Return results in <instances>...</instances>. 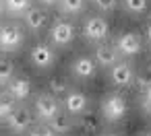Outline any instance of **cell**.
Masks as SVG:
<instances>
[{"instance_id": "obj_8", "label": "cell", "mask_w": 151, "mask_h": 136, "mask_svg": "<svg viewBox=\"0 0 151 136\" xmlns=\"http://www.w3.org/2000/svg\"><path fill=\"white\" fill-rule=\"evenodd\" d=\"M29 58H31V62H33L37 68H50V66L56 62V52H54V48H52L50 43L37 41V43L31 48Z\"/></svg>"}, {"instance_id": "obj_1", "label": "cell", "mask_w": 151, "mask_h": 136, "mask_svg": "<svg viewBox=\"0 0 151 136\" xmlns=\"http://www.w3.org/2000/svg\"><path fill=\"white\" fill-rule=\"evenodd\" d=\"M99 109H101V115H104L106 122H120L126 115V111H128V103H126L122 93L112 91V93H108L101 99V107Z\"/></svg>"}, {"instance_id": "obj_13", "label": "cell", "mask_w": 151, "mask_h": 136, "mask_svg": "<svg viewBox=\"0 0 151 136\" xmlns=\"http://www.w3.org/2000/svg\"><path fill=\"white\" fill-rule=\"evenodd\" d=\"M6 91L17 99V103H19V101H25V99H29V95H31V80H29L27 76H13Z\"/></svg>"}, {"instance_id": "obj_6", "label": "cell", "mask_w": 151, "mask_h": 136, "mask_svg": "<svg viewBox=\"0 0 151 136\" xmlns=\"http://www.w3.org/2000/svg\"><path fill=\"white\" fill-rule=\"evenodd\" d=\"M50 39L56 46H68L75 39V23L70 19H56L50 27Z\"/></svg>"}, {"instance_id": "obj_18", "label": "cell", "mask_w": 151, "mask_h": 136, "mask_svg": "<svg viewBox=\"0 0 151 136\" xmlns=\"http://www.w3.org/2000/svg\"><path fill=\"white\" fill-rule=\"evenodd\" d=\"M17 107V99L9 93V91H2L0 93V120H6L9 113Z\"/></svg>"}, {"instance_id": "obj_3", "label": "cell", "mask_w": 151, "mask_h": 136, "mask_svg": "<svg viewBox=\"0 0 151 136\" xmlns=\"http://www.w3.org/2000/svg\"><path fill=\"white\" fill-rule=\"evenodd\" d=\"M108 33H110V23L106 17L101 15H91L85 19L83 23V35L89 39V41H97V43H104L108 39Z\"/></svg>"}, {"instance_id": "obj_29", "label": "cell", "mask_w": 151, "mask_h": 136, "mask_svg": "<svg viewBox=\"0 0 151 136\" xmlns=\"http://www.w3.org/2000/svg\"><path fill=\"white\" fill-rule=\"evenodd\" d=\"M101 136H120V134H116V132H106V134H101Z\"/></svg>"}, {"instance_id": "obj_2", "label": "cell", "mask_w": 151, "mask_h": 136, "mask_svg": "<svg viewBox=\"0 0 151 136\" xmlns=\"http://www.w3.org/2000/svg\"><path fill=\"white\" fill-rule=\"evenodd\" d=\"M25 39V31L19 23H4L0 25V50L2 52H15L21 48Z\"/></svg>"}, {"instance_id": "obj_23", "label": "cell", "mask_w": 151, "mask_h": 136, "mask_svg": "<svg viewBox=\"0 0 151 136\" xmlns=\"http://www.w3.org/2000/svg\"><path fill=\"white\" fill-rule=\"evenodd\" d=\"M134 83H137V87H139L141 91L149 89V87H151V66H149V68H143L139 74H134Z\"/></svg>"}, {"instance_id": "obj_31", "label": "cell", "mask_w": 151, "mask_h": 136, "mask_svg": "<svg viewBox=\"0 0 151 136\" xmlns=\"http://www.w3.org/2000/svg\"><path fill=\"white\" fill-rule=\"evenodd\" d=\"M141 136H151V132H145V134H141Z\"/></svg>"}, {"instance_id": "obj_21", "label": "cell", "mask_w": 151, "mask_h": 136, "mask_svg": "<svg viewBox=\"0 0 151 136\" xmlns=\"http://www.w3.org/2000/svg\"><path fill=\"white\" fill-rule=\"evenodd\" d=\"M58 4L64 15H79L85 9V0H60Z\"/></svg>"}, {"instance_id": "obj_20", "label": "cell", "mask_w": 151, "mask_h": 136, "mask_svg": "<svg viewBox=\"0 0 151 136\" xmlns=\"http://www.w3.org/2000/svg\"><path fill=\"white\" fill-rule=\"evenodd\" d=\"M15 76V64L9 58H0V85H9Z\"/></svg>"}, {"instance_id": "obj_11", "label": "cell", "mask_w": 151, "mask_h": 136, "mask_svg": "<svg viewBox=\"0 0 151 136\" xmlns=\"http://www.w3.org/2000/svg\"><path fill=\"white\" fill-rule=\"evenodd\" d=\"M95 62L99 64V66H104V68H112L114 64H118L120 62V54H118V50L114 48V43H108V41H104V43H97V48H95Z\"/></svg>"}, {"instance_id": "obj_25", "label": "cell", "mask_w": 151, "mask_h": 136, "mask_svg": "<svg viewBox=\"0 0 151 136\" xmlns=\"http://www.w3.org/2000/svg\"><path fill=\"white\" fill-rule=\"evenodd\" d=\"M95 6L104 13H112L118 6V0H95Z\"/></svg>"}, {"instance_id": "obj_28", "label": "cell", "mask_w": 151, "mask_h": 136, "mask_svg": "<svg viewBox=\"0 0 151 136\" xmlns=\"http://www.w3.org/2000/svg\"><path fill=\"white\" fill-rule=\"evenodd\" d=\"M147 37H149V41H151V23L147 25Z\"/></svg>"}, {"instance_id": "obj_16", "label": "cell", "mask_w": 151, "mask_h": 136, "mask_svg": "<svg viewBox=\"0 0 151 136\" xmlns=\"http://www.w3.org/2000/svg\"><path fill=\"white\" fill-rule=\"evenodd\" d=\"M31 6H33V0H4V9H6V13L13 15V17L25 15Z\"/></svg>"}, {"instance_id": "obj_30", "label": "cell", "mask_w": 151, "mask_h": 136, "mask_svg": "<svg viewBox=\"0 0 151 136\" xmlns=\"http://www.w3.org/2000/svg\"><path fill=\"white\" fill-rule=\"evenodd\" d=\"M4 11V0H0V13Z\"/></svg>"}, {"instance_id": "obj_14", "label": "cell", "mask_w": 151, "mask_h": 136, "mask_svg": "<svg viewBox=\"0 0 151 136\" xmlns=\"http://www.w3.org/2000/svg\"><path fill=\"white\" fill-rule=\"evenodd\" d=\"M48 23V15L42 6H31L27 13H25V25L31 29V31H40L44 29Z\"/></svg>"}, {"instance_id": "obj_4", "label": "cell", "mask_w": 151, "mask_h": 136, "mask_svg": "<svg viewBox=\"0 0 151 136\" xmlns=\"http://www.w3.org/2000/svg\"><path fill=\"white\" fill-rule=\"evenodd\" d=\"M33 109L40 122H50L60 111V103L52 93H40L33 101Z\"/></svg>"}, {"instance_id": "obj_17", "label": "cell", "mask_w": 151, "mask_h": 136, "mask_svg": "<svg viewBox=\"0 0 151 136\" xmlns=\"http://www.w3.org/2000/svg\"><path fill=\"white\" fill-rule=\"evenodd\" d=\"M68 91H70V87H68V80H66L64 76H52V78L48 80V93H52L54 97L66 95Z\"/></svg>"}, {"instance_id": "obj_12", "label": "cell", "mask_w": 151, "mask_h": 136, "mask_svg": "<svg viewBox=\"0 0 151 136\" xmlns=\"http://www.w3.org/2000/svg\"><path fill=\"white\" fill-rule=\"evenodd\" d=\"M110 80L116 85V87H128V85H132V80H134V70H132V66L128 64V62H118V64H114L112 68H110Z\"/></svg>"}, {"instance_id": "obj_19", "label": "cell", "mask_w": 151, "mask_h": 136, "mask_svg": "<svg viewBox=\"0 0 151 136\" xmlns=\"http://www.w3.org/2000/svg\"><path fill=\"white\" fill-rule=\"evenodd\" d=\"M77 122H79V126H81L85 132H95L97 126H99V120H97V115H95L93 111H85V113H81Z\"/></svg>"}, {"instance_id": "obj_7", "label": "cell", "mask_w": 151, "mask_h": 136, "mask_svg": "<svg viewBox=\"0 0 151 136\" xmlns=\"http://www.w3.org/2000/svg\"><path fill=\"white\" fill-rule=\"evenodd\" d=\"M4 122H6V128L11 132L21 134V132H27L33 126V115H31V111L27 107H15Z\"/></svg>"}, {"instance_id": "obj_27", "label": "cell", "mask_w": 151, "mask_h": 136, "mask_svg": "<svg viewBox=\"0 0 151 136\" xmlns=\"http://www.w3.org/2000/svg\"><path fill=\"white\" fill-rule=\"evenodd\" d=\"M40 2L44 4V6H54V4H58L60 0H40Z\"/></svg>"}, {"instance_id": "obj_10", "label": "cell", "mask_w": 151, "mask_h": 136, "mask_svg": "<svg viewBox=\"0 0 151 136\" xmlns=\"http://www.w3.org/2000/svg\"><path fill=\"white\" fill-rule=\"evenodd\" d=\"M70 70H73V74H75L77 78H93L95 72H97V62H95L93 56L83 54V56H77V58L73 60Z\"/></svg>"}, {"instance_id": "obj_5", "label": "cell", "mask_w": 151, "mask_h": 136, "mask_svg": "<svg viewBox=\"0 0 151 136\" xmlns=\"http://www.w3.org/2000/svg\"><path fill=\"white\" fill-rule=\"evenodd\" d=\"M114 48L118 50L120 56H137L143 50V39L137 31H122L116 37Z\"/></svg>"}, {"instance_id": "obj_22", "label": "cell", "mask_w": 151, "mask_h": 136, "mask_svg": "<svg viewBox=\"0 0 151 136\" xmlns=\"http://www.w3.org/2000/svg\"><path fill=\"white\" fill-rule=\"evenodd\" d=\"M124 11L132 13V15H141L147 11V0H122Z\"/></svg>"}, {"instance_id": "obj_24", "label": "cell", "mask_w": 151, "mask_h": 136, "mask_svg": "<svg viewBox=\"0 0 151 136\" xmlns=\"http://www.w3.org/2000/svg\"><path fill=\"white\" fill-rule=\"evenodd\" d=\"M29 136H56V134L52 132V128L46 122H40V124H33L29 128Z\"/></svg>"}, {"instance_id": "obj_26", "label": "cell", "mask_w": 151, "mask_h": 136, "mask_svg": "<svg viewBox=\"0 0 151 136\" xmlns=\"http://www.w3.org/2000/svg\"><path fill=\"white\" fill-rule=\"evenodd\" d=\"M141 105H143L145 109H149V111H151V87L143 91V99H141Z\"/></svg>"}, {"instance_id": "obj_15", "label": "cell", "mask_w": 151, "mask_h": 136, "mask_svg": "<svg viewBox=\"0 0 151 136\" xmlns=\"http://www.w3.org/2000/svg\"><path fill=\"white\" fill-rule=\"evenodd\" d=\"M50 128H52V132L54 134H66V132H70L73 130V126H75V122H73V115H68L66 111H58L50 122H46Z\"/></svg>"}, {"instance_id": "obj_9", "label": "cell", "mask_w": 151, "mask_h": 136, "mask_svg": "<svg viewBox=\"0 0 151 136\" xmlns=\"http://www.w3.org/2000/svg\"><path fill=\"white\" fill-rule=\"evenodd\" d=\"M87 107H89V97H87L83 91L70 89V91L64 95V109H66L68 115H77V117H79L81 113L87 111Z\"/></svg>"}]
</instances>
